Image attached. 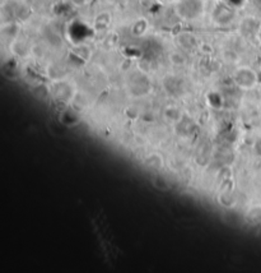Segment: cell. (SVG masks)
I'll use <instances>...</instances> for the list:
<instances>
[{"mask_svg": "<svg viewBox=\"0 0 261 273\" xmlns=\"http://www.w3.org/2000/svg\"><path fill=\"white\" fill-rule=\"evenodd\" d=\"M72 2L75 6H84L85 4V0H72Z\"/></svg>", "mask_w": 261, "mask_h": 273, "instance_id": "1", "label": "cell"}]
</instances>
